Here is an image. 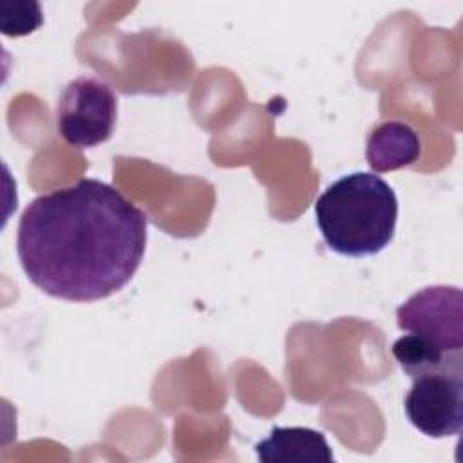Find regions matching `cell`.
<instances>
[{
	"instance_id": "obj_2",
	"label": "cell",
	"mask_w": 463,
	"mask_h": 463,
	"mask_svg": "<svg viewBox=\"0 0 463 463\" xmlns=\"http://www.w3.org/2000/svg\"><path fill=\"white\" fill-rule=\"evenodd\" d=\"M315 217L329 250L345 257H367L392 241L398 199L380 175L353 172L318 195Z\"/></svg>"
},
{
	"instance_id": "obj_4",
	"label": "cell",
	"mask_w": 463,
	"mask_h": 463,
	"mask_svg": "<svg viewBox=\"0 0 463 463\" xmlns=\"http://www.w3.org/2000/svg\"><path fill=\"white\" fill-rule=\"evenodd\" d=\"M396 324L430 349L461 354L463 295L454 286H429L416 291L396 309Z\"/></svg>"
},
{
	"instance_id": "obj_6",
	"label": "cell",
	"mask_w": 463,
	"mask_h": 463,
	"mask_svg": "<svg viewBox=\"0 0 463 463\" xmlns=\"http://www.w3.org/2000/svg\"><path fill=\"white\" fill-rule=\"evenodd\" d=\"M262 463H331L333 450L320 430L309 427H273L255 445Z\"/></svg>"
},
{
	"instance_id": "obj_7",
	"label": "cell",
	"mask_w": 463,
	"mask_h": 463,
	"mask_svg": "<svg viewBox=\"0 0 463 463\" xmlns=\"http://www.w3.org/2000/svg\"><path fill=\"white\" fill-rule=\"evenodd\" d=\"M420 157V137L402 121H385L367 139L365 159L374 172H389Z\"/></svg>"
},
{
	"instance_id": "obj_5",
	"label": "cell",
	"mask_w": 463,
	"mask_h": 463,
	"mask_svg": "<svg viewBox=\"0 0 463 463\" xmlns=\"http://www.w3.org/2000/svg\"><path fill=\"white\" fill-rule=\"evenodd\" d=\"M409 421L429 438H449L463 427V373L423 374L403 402Z\"/></svg>"
},
{
	"instance_id": "obj_8",
	"label": "cell",
	"mask_w": 463,
	"mask_h": 463,
	"mask_svg": "<svg viewBox=\"0 0 463 463\" xmlns=\"http://www.w3.org/2000/svg\"><path fill=\"white\" fill-rule=\"evenodd\" d=\"M392 356L403 369L407 376L412 380L423 374H436V373H463V356L461 354H443L429 345H425L421 340H418L414 335L405 333L400 336L392 347Z\"/></svg>"
},
{
	"instance_id": "obj_1",
	"label": "cell",
	"mask_w": 463,
	"mask_h": 463,
	"mask_svg": "<svg viewBox=\"0 0 463 463\" xmlns=\"http://www.w3.org/2000/svg\"><path fill=\"white\" fill-rule=\"evenodd\" d=\"M145 246V212L92 177L34 197L16 233L27 279L71 302H94L119 291L137 271Z\"/></svg>"
},
{
	"instance_id": "obj_3",
	"label": "cell",
	"mask_w": 463,
	"mask_h": 463,
	"mask_svg": "<svg viewBox=\"0 0 463 463\" xmlns=\"http://www.w3.org/2000/svg\"><path fill=\"white\" fill-rule=\"evenodd\" d=\"M118 98L112 89L92 76L69 81L56 105V127L65 143L92 148L105 143L116 125Z\"/></svg>"
}]
</instances>
